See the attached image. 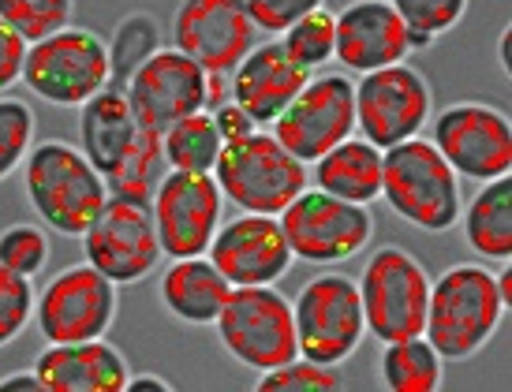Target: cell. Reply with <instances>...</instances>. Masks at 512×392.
I'll return each instance as SVG.
<instances>
[{
    "label": "cell",
    "instance_id": "1",
    "mask_svg": "<svg viewBox=\"0 0 512 392\" xmlns=\"http://www.w3.org/2000/svg\"><path fill=\"white\" fill-rule=\"evenodd\" d=\"M505 314L509 307L501 299L494 273L479 262H460L445 269L438 280H430L423 336L441 359L460 363L494 340Z\"/></svg>",
    "mask_w": 512,
    "mask_h": 392
},
{
    "label": "cell",
    "instance_id": "2",
    "mask_svg": "<svg viewBox=\"0 0 512 392\" xmlns=\"http://www.w3.org/2000/svg\"><path fill=\"white\" fill-rule=\"evenodd\" d=\"M23 191L45 228L60 236H83L109 202V187L83 150L68 142H38L23 157Z\"/></svg>",
    "mask_w": 512,
    "mask_h": 392
},
{
    "label": "cell",
    "instance_id": "3",
    "mask_svg": "<svg viewBox=\"0 0 512 392\" xmlns=\"http://www.w3.org/2000/svg\"><path fill=\"white\" fill-rule=\"evenodd\" d=\"M382 198L400 221L423 232H449L464 210L460 176L419 135L382 150Z\"/></svg>",
    "mask_w": 512,
    "mask_h": 392
},
{
    "label": "cell",
    "instance_id": "4",
    "mask_svg": "<svg viewBox=\"0 0 512 392\" xmlns=\"http://www.w3.org/2000/svg\"><path fill=\"white\" fill-rule=\"evenodd\" d=\"M113 79L109 68V45L94 30L60 27L27 45L23 79L30 94H38L49 105L79 109Z\"/></svg>",
    "mask_w": 512,
    "mask_h": 392
},
{
    "label": "cell",
    "instance_id": "5",
    "mask_svg": "<svg viewBox=\"0 0 512 392\" xmlns=\"http://www.w3.org/2000/svg\"><path fill=\"white\" fill-rule=\"evenodd\" d=\"M214 325L221 336V348L240 366L258 370V374L299 355L292 303L273 284L232 288Z\"/></svg>",
    "mask_w": 512,
    "mask_h": 392
},
{
    "label": "cell",
    "instance_id": "6",
    "mask_svg": "<svg viewBox=\"0 0 512 392\" xmlns=\"http://www.w3.org/2000/svg\"><path fill=\"white\" fill-rule=\"evenodd\" d=\"M214 180L228 202L243 213H277L307 187V165L270 135L251 131L247 139L225 142L214 165Z\"/></svg>",
    "mask_w": 512,
    "mask_h": 392
},
{
    "label": "cell",
    "instance_id": "7",
    "mask_svg": "<svg viewBox=\"0 0 512 392\" xmlns=\"http://www.w3.org/2000/svg\"><path fill=\"white\" fill-rule=\"evenodd\" d=\"M363 322L374 340L423 336L430 303V273L404 247H378L356 280Z\"/></svg>",
    "mask_w": 512,
    "mask_h": 392
},
{
    "label": "cell",
    "instance_id": "8",
    "mask_svg": "<svg viewBox=\"0 0 512 392\" xmlns=\"http://www.w3.org/2000/svg\"><path fill=\"white\" fill-rule=\"evenodd\" d=\"M299 355L322 366H341L352 359L367 336L359 288L344 273H322L299 288L292 303Z\"/></svg>",
    "mask_w": 512,
    "mask_h": 392
},
{
    "label": "cell",
    "instance_id": "9",
    "mask_svg": "<svg viewBox=\"0 0 512 392\" xmlns=\"http://www.w3.org/2000/svg\"><path fill=\"white\" fill-rule=\"evenodd\" d=\"M281 232L296 258L311 266H333L363 254V247L374 236V217L359 202H344L326 191H299L285 210L277 213Z\"/></svg>",
    "mask_w": 512,
    "mask_h": 392
},
{
    "label": "cell",
    "instance_id": "10",
    "mask_svg": "<svg viewBox=\"0 0 512 392\" xmlns=\"http://www.w3.org/2000/svg\"><path fill=\"white\" fill-rule=\"evenodd\" d=\"M352 131H356V83L341 71L311 75L307 86L273 120V139L303 165H314Z\"/></svg>",
    "mask_w": 512,
    "mask_h": 392
},
{
    "label": "cell",
    "instance_id": "11",
    "mask_svg": "<svg viewBox=\"0 0 512 392\" xmlns=\"http://www.w3.org/2000/svg\"><path fill=\"white\" fill-rule=\"evenodd\" d=\"M430 142L460 180H498L512 172V124L486 101H456L434 116Z\"/></svg>",
    "mask_w": 512,
    "mask_h": 392
},
{
    "label": "cell",
    "instance_id": "12",
    "mask_svg": "<svg viewBox=\"0 0 512 392\" xmlns=\"http://www.w3.org/2000/svg\"><path fill=\"white\" fill-rule=\"evenodd\" d=\"M79 239H83L86 262L105 273L116 288L146 280L161 262V239H157L150 202L109 195V202Z\"/></svg>",
    "mask_w": 512,
    "mask_h": 392
},
{
    "label": "cell",
    "instance_id": "13",
    "mask_svg": "<svg viewBox=\"0 0 512 392\" xmlns=\"http://www.w3.org/2000/svg\"><path fill=\"white\" fill-rule=\"evenodd\" d=\"M116 284L105 273L83 266L60 269L34 299V322L49 344H79L98 340L116 322Z\"/></svg>",
    "mask_w": 512,
    "mask_h": 392
},
{
    "label": "cell",
    "instance_id": "14",
    "mask_svg": "<svg viewBox=\"0 0 512 392\" xmlns=\"http://www.w3.org/2000/svg\"><path fill=\"white\" fill-rule=\"evenodd\" d=\"M430 105L434 94L427 75L404 60L367 71L356 83V127L378 150L423 135V127L430 124Z\"/></svg>",
    "mask_w": 512,
    "mask_h": 392
},
{
    "label": "cell",
    "instance_id": "15",
    "mask_svg": "<svg viewBox=\"0 0 512 392\" xmlns=\"http://www.w3.org/2000/svg\"><path fill=\"white\" fill-rule=\"evenodd\" d=\"M225 195L214 172H180L169 168L150 198V213L157 224L165 258H195L206 254L214 232L221 228Z\"/></svg>",
    "mask_w": 512,
    "mask_h": 392
},
{
    "label": "cell",
    "instance_id": "16",
    "mask_svg": "<svg viewBox=\"0 0 512 392\" xmlns=\"http://www.w3.org/2000/svg\"><path fill=\"white\" fill-rule=\"evenodd\" d=\"M255 23L243 0H184L172 15V49L206 75H228L255 45Z\"/></svg>",
    "mask_w": 512,
    "mask_h": 392
},
{
    "label": "cell",
    "instance_id": "17",
    "mask_svg": "<svg viewBox=\"0 0 512 392\" xmlns=\"http://www.w3.org/2000/svg\"><path fill=\"white\" fill-rule=\"evenodd\" d=\"M124 94L139 127L169 131L176 120L206 109V71L180 49H157L128 75Z\"/></svg>",
    "mask_w": 512,
    "mask_h": 392
},
{
    "label": "cell",
    "instance_id": "18",
    "mask_svg": "<svg viewBox=\"0 0 512 392\" xmlns=\"http://www.w3.org/2000/svg\"><path fill=\"white\" fill-rule=\"evenodd\" d=\"M206 254L225 273L232 288H240V284H277L296 262V254H292L285 232H281V221L270 213H243L236 221L221 224Z\"/></svg>",
    "mask_w": 512,
    "mask_h": 392
},
{
    "label": "cell",
    "instance_id": "19",
    "mask_svg": "<svg viewBox=\"0 0 512 392\" xmlns=\"http://www.w3.org/2000/svg\"><path fill=\"white\" fill-rule=\"evenodd\" d=\"M408 53V27L389 0H356L333 15V60H341L344 71L367 75L400 64Z\"/></svg>",
    "mask_w": 512,
    "mask_h": 392
},
{
    "label": "cell",
    "instance_id": "20",
    "mask_svg": "<svg viewBox=\"0 0 512 392\" xmlns=\"http://www.w3.org/2000/svg\"><path fill=\"white\" fill-rule=\"evenodd\" d=\"M307 79L311 71L288 53L281 38H273V42L251 45V53L228 71V90L255 124H273L288 101L307 86Z\"/></svg>",
    "mask_w": 512,
    "mask_h": 392
},
{
    "label": "cell",
    "instance_id": "21",
    "mask_svg": "<svg viewBox=\"0 0 512 392\" xmlns=\"http://www.w3.org/2000/svg\"><path fill=\"white\" fill-rule=\"evenodd\" d=\"M34 374L42 392H124L131 366L113 344H105V336H98L79 344H49L38 355Z\"/></svg>",
    "mask_w": 512,
    "mask_h": 392
},
{
    "label": "cell",
    "instance_id": "22",
    "mask_svg": "<svg viewBox=\"0 0 512 392\" xmlns=\"http://www.w3.org/2000/svg\"><path fill=\"white\" fill-rule=\"evenodd\" d=\"M157 292H161V303L176 322L214 325L232 284L206 254H195V258H172V266L161 273Z\"/></svg>",
    "mask_w": 512,
    "mask_h": 392
},
{
    "label": "cell",
    "instance_id": "23",
    "mask_svg": "<svg viewBox=\"0 0 512 392\" xmlns=\"http://www.w3.org/2000/svg\"><path fill=\"white\" fill-rule=\"evenodd\" d=\"M135 131H139V120L131 112L128 94H120V90L105 86L79 105V150L101 176H109L116 161L128 154Z\"/></svg>",
    "mask_w": 512,
    "mask_h": 392
},
{
    "label": "cell",
    "instance_id": "24",
    "mask_svg": "<svg viewBox=\"0 0 512 392\" xmlns=\"http://www.w3.org/2000/svg\"><path fill=\"white\" fill-rule=\"evenodd\" d=\"M314 187L344 202L370 206L374 198H382V150L374 142L348 135L314 161Z\"/></svg>",
    "mask_w": 512,
    "mask_h": 392
},
{
    "label": "cell",
    "instance_id": "25",
    "mask_svg": "<svg viewBox=\"0 0 512 392\" xmlns=\"http://www.w3.org/2000/svg\"><path fill=\"white\" fill-rule=\"evenodd\" d=\"M464 239L468 247L486 262H505L512 258V180L498 176L486 180L471 202L460 210Z\"/></svg>",
    "mask_w": 512,
    "mask_h": 392
},
{
    "label": "cell",
    "instance_id": "26",
    "mask_svg": "<svg viewBox=\"0 0 512 392\" xmlns=\"http://www.w3.org/2000/svg\"><path fill=\"white\" fill-rule=\"evenodd\" d=\"M445 359L430 348L427 336H404V340H389L382 348V385L389 392H438L445 378Z\"/></svg>",
    "mask_w": 512,
    "mask_h": 392
},
{
    "label": "cell",
    "instance_id": "27",
    "mask_svg": "<svg viewBox=\"0 0 512 392\" xmlns=\"http://www.w3.org/2000/svg\"><path fill=\"white\" fill-rule=\"evenodd\" d=\"M165 172H169V161H165V150H161V131L139 127L128 146V154L120 157L113 172L105 176V187H109V195H116V198L150 202Z\"/></svg>",
    "mask_w": 512,
    "mask_h": 392
},
{
    "label": "cell",
    "instance_id": "28",
    "mask_svg": "<svg viewBox=\"0 0 512 392\" xmlns=\"http://www.w3.org/2000/svg\"><path fill=\"white\" fill-rule=\"evenodd\" d=\"M221 131L214 124V112H191L176 120L169 131H161V150L169 168L180 172H214L217 154H221Z\"/></svg>",
    "mask_w": 512,
    "mask_h": 392
},
{
    "label": "cell",
    "instance_id": "29",
    "mask_svg": "<svg viewBox=\"0 0 512 392\" xmlns=\"http://www.w3.org/2000/svg\"><path fill=\"white\" fill-rule=\"evenodd\" d=\"M397 15L408 27V42L412 49H427L449 34L453 27H460V19L468 12V0H389Z\"/></svg>",
    "mask_w": 512,
    "mask_h": 392
},
{
    "label": "cell",
    "instance_id": "30",
    "mask_svg": "<svg viewBox=\"0 0 512 392\" xmlns=\"http://www.w3.org/2000/svg\"><path fill=\"white\" fill-rule=\"evenodd\" d=\"M105 45H109V68H113V75L128 79L143 60H150L161 49V30H157V23L146 12H131L116 27L113 42Z\"/></svg>",
    "mask_w": 512,
    "mask_h": 392
},
{
    "label": "cell",
    "instance_id": "31",
    "mask_svg": "<svg viewBox=\"0 0 512 392\" xmlns=\"http://www.w3.org/2000/svg\"><path fill=\"white\" fill-rule=\"evenodd\" d=\"M72 12L75 0H0V19L27 42H38L45 34L68 27Z\"/></svg>",
    "mask_w": 512,
    "mask_h": 392
},
{
    "label": "cell",
    "instance_id": "32",
    "mask_svg": "<svg viewBox=\"0 0 512 392\" xmlns=\"http://www.w3.org/2000/svg\"><path fill=\"white\" fill-rule=\"evenodd\" d=\"M281 45L296 56L307 71H318L322 64L333 60V12H311L296 19L292 27L281 34Z\"/></svg>",
    "mask_w": 512,
    "mask_h": 392
},
{
    "label": "cell",
    "instance_id": "33",
    "mask_svg": "<svg viewBox=\"0 0 512 392\" xmlns=\"http://www.w3.org/2000/svg\"><path fill=\"white\" fill-rule=\"evenodd\" d=\"M258 392H337L344 389L341 374H333V366L311 363V359H288V363L262 370V378L255 385Z\"/></svg>",
    "mask_w": 512,
    "mask_h": 392
},
{
    "label": "cell",
    "instance_id": "34",
    "mask_svg": "<svg viewBox=\"0 0 512 392\" xmlns=\"http://www.w3.org/2000/svg\"><path fill=\"white\" fill-rule=\"evenodd\" d=\"M34 146V112L27 101L0 98V180H8Z\"/></svg>",
    "mask_w": 512,
    "mask_h": 392
},
{
    "label": "cell",
    "instance_id": "35",
    "mask_svg": "<svg viewBox=\"0 0 512 392\" xmlns=\"http://www.w3.org/2000/svg\"><path fill=\"white\" fill-rule=\"evenodd\" d=\"M34 299L38 292H34L30 277L0 266V348L19 340L23 329L34 322Z\"/></svg>",
    "mask_w": 512,
    "mask_h": 392
},
{
    "label": "cell",
    "instance_id": "36",
    "mask_svg": "<svg viewBox=\"0 0 512 392\" xmlns=\"http://www.w3.org/2000/svg\"><path fill=\"white\" fill-rule=\"evenodd\" d=\"M45 262H49V236L42 224H12L0 232V266L34 280Z\"/></svg>",
    "mask_w": 512,
    "mask_h": 392
},
{
    "label": "cell",
    "instance_id": "37",
    "mask_svg": "<svg viewBox=\"0 0 512 392\" xmlns=\"http://www.w3.org/2000/svg\"><path fill=\"white\" fill-rule=\"evenodd\" d=\"M243 4H247V15H251L255 30H266L273 38H281L296 19L318 12L326 0H243Z\"/></svg>",
    "mask_w": 512,
    "mask_h": 392
},
{
    "label": "cell",
    "instance_id": "38",
    "mask_svg": "<svg viewBox=\"0 0 512 392\" xmlns=\"http://www.w3.org/2000/svg\"><path fill=\"white\" fill-rule=\"evenodd\" d=\"M27 38L15 34L4 19H0V94L12 90L23 79V60H27Z\"/></svg>",
    "mask_w": 512,
    "mask_h": 392
},
{
    "label": "cell",
    "instance_id": "39",
    "mask_svg": "<svg viewBox=\"0 0 512 392\" xmlns=\"http://www.w3.org/2000/svg\"><path fill=\"white\" fill-rule=\"evenodd\" d=\"M214 124H217V131H221V142L247 139L251 131H258V124L240 109V105H236V101H225V105H217V109H214Z\"/></svg>",
    "mask_w": 512,
    "mask_h": 392
},
{
    "label": "cell",
    "instance_id": "40",
    "mask_svg": "<svg viewBox=\"0 0 512 392\" xmlns=\"http://www.w3.org/2000/svg\"><path fill=\"white\" fill-rule=\"evenodd\" d=\"M0 392H42V381L34 370H15L8 378H0Z\"/></svg>",
    "mask_w": 512,
    "mask_h": 392
},
{
    "label": "cell",
    "instance_id": "41",
    "mask_svg": "<svg viewBox=\"0 0 512 392\" xmlns=\"http://www.w3.org/2000/svg\"><path fill=\"white\" fill-rule=\"evenodd\" d=\"M232 101V90H228V75H206V112H214L217 105Z\"/></svg>",
    "mask_w": 512,
    "mask_h": 392
},
{
    "label": "cell",
    "instance_id": "42",
    "mask_svg": "<svg viewBox=\"0 0 512 392\" xmlns=\"http://www.w3.org/2000/svg\"><path fill=\"white\" fill-rule=\"evenodd\" d=\"M124 392H172V385L165 378H157V374H135V378H128Z\"/></svg>",
    "mask_w": 512,
    "mask_h": 392
},
{
    "label": "cell",
    "instance_id": "43",
    "mask_svg": "<svg viewBox=\"0 0 512 392\" xmlns=\"http://www.w3.org/2000/svg\"><path fill=\"white\" fill-rule=\"evenodd\" d=\"M494 280H498V292H501V299H505V307L512 310V266H509V258L501 262V273H494Z\"/></svg>",
    "mask_w": 512,
    "mask_h": 392
},
{
    "label": "cell",
    "instance_id": "44",
    "mask_svg": "<svg viewBox=\"0 0 512 392\" xmlns=\"http://www.w3.org/2000/svg\"><path fill=\"white\" fill-rule=\"evenodd\" d=\"M509 45H512V30L505 27L501 30V42H498V56H501V68L512 71V60H509Z\"/></svg>",
    "mask_w": 512,
    "mask_h": 392
}]
</instances>
